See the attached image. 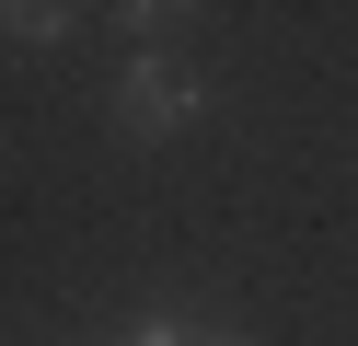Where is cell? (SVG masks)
<instances>
[{
	"instance_id": "1",
	"label": "cell",
	"mask_w": 358,
	"mask_h": 346,
	"mask_svg": "<svg viewBox=\"0 0 358 346\" xmlns=\"http://www.w3.org/2000/svg\"><path fill=\"white\" fill-rule=\"evenodd\" d=\"M116 104H127V138H173V127L196 115V92H185V69L139 58V69H127V92H116Z\"/></svg>"
},
{
	"instance_id": "2",
	"label": "cell",
	"mask_w": 358,
	"mask_h": 346,
	"mask_svg": "<svg viewBox=\"0 0 358 346\" xmlns=\"http://www.w3.org/2000/svg\"><path fill=\"white\" fill-rule=\"evenodd\" d=\"M139 346H255V335H231V323H162V335H139Z\"/></svg>"
}]
</instances>
